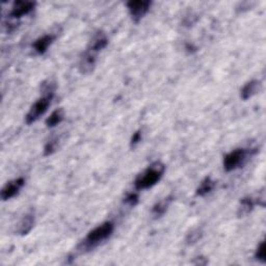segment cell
I'll use <instances>...</instances> for the list:
<instances>
[{"instance_id": "cell-1", "label": "cell", "mask_w": 266, "mask_h": 266, "mask_svg": "<svg viewBox=\"0 0 266 266\" xmlns=\"http://www.w3.org/2000/svg\"><path fill=\"white\" fill-rule=\"evenodd\" d=\"M113 230H114L113 221L111 220L104 221V223H102L98 227L93 229L91 232H88L82 242L79 244L78 250L80 252L91 251L94 247L98 246L100 243L107 240V239L112 235Z\"/></svg>"}, {"instance_id": "cell-2", "label": "cell", "mask_w": 266, "mask_h": 266, "mask_svg": "<svg viewBox=\"0 0 266 266\" xmlns=\"http://www.w3.org/2000/svg\"><path fill=\"white\" fill-rule=\"evenodd\" d=\"M54 91L55 85L52 83L47 84L44 87L43 96H41L40 98L31 105L29 111L26 114L25 117L26 124L31 125L34 122H37L43 114H45L52 102L53 97H54Z\"/></svg>"}, {"instance_id": "cell-3", "label": "cell", "mask_w": 266, "mask_h": 266, "mask_svg": "<svg viewBox=\"0 0 266 266\" xmlns=\"http://www.w3.org/2000/svg\"><path fill=\"white\" fill-rule=\"evenodd\" d=\"M165 172V166L161 162H154L149 165L145 171L137 175L134 180V187L136 190H145L156 185Z\"/></svg>"}, {"instance_id": "cell-4", "label": "cell", "mask_w": 266, "mask_h": 266, "mask_svg": "<svg viewBox=\"0 0 266 266\" xmlns=\"http://www.w3.org/2000/svg\"><path fill=\"white\" fill-rule=\"evenodd\" d=\"M247 151L245 149L239 148L235 149L231 152L228 153L224 157V168L227 172H232L241 167L246 161Z\"/></svg>"}, {"instance_id": "cell-5", "label": "cell", "mask_w": 266, "mask_h": 266, "mask_svg": "<svg viewBox=\"0 0 266 266\" xmlns=\"http://www.w3.org/2000/svg\"><path fill=\"white\" fill-rule=\"evenodd\" d=\"M152 5L151 1H143V0H131L126 3L128 12L132 20L135 23H138L150 11V7Z\"/></svg>"}, {"instance_id": "cell-6", "label": "cell", "mask_w": 266, "mask_h": 266, "mask_svg": "<svg viewBox=\"0 0 266 266\" xmlns=\"http://www.w3.org/2000/svg\"><path fill=\"white\" fill-rule=\"evenodd\" d=\"M35 5H37V3H35L34 1H27V0H19V1H15L8 17L14 20L21 19L22 17L29 15L34 10Z\"/></svg>"}, {"instance_id": "cell-7", "label": "cell", "mask_w": 266, "mask_h": 266, "mask_svg": "<svg viewBox=\"0 0 266 266\" xmlns=\"http://www.w3.org/2000/svg\"><path fill=\"white\" fill-rule=\"evenodd\" d=\"M25 184V179L23 177H19V178H16L14 180H11L7 182L1 190L0 193V197H1L2 201H8L13 199L15 196H17L19 191L22 189V187Z\"/></svg>"}, {"instance_id": "cell-8", "label": "cell", "mask_w": 266, "mask_h": 266, "mask_svg": "<svg viewBox=\"0 0 266 266\" xmlns=\"http://www.w3.org/2000/svg\"><path fill=\"white\" fill-rule=\"evenodd\" d=\"M107 45H108V38H107V35H106V33L103 31H97L93 35V38L90 41V43H88L86 50L94 53V54H98V53Z\"/></svg>"}, {"instance_id": "cell-9", "label": "cell", "mask_w": 266, "mask_h": 266, "mask_svg": "<svg viewBox=\"0 0 266 266\" xmlns=\"http://www.w3.org/2000/svg\"><path fill=\"white\" fill-rule=\"evenodd\" d=\"M35 223V214L34 211L30 210L28 211L27 213H25L23 215V217L20 219L19 223L17 225V229H16V233L19 234L21 236L27 235L34 226Z\"/></svg>"}, {"instance_id": "cell-10", "label": "cell", "mask_w": 266, "mask_h": 266, "mask_svg": "<svg viewBox=\"0 0 266 266\" xmlns=\"http://www.w3.org/2000/svg\"><path fill=\"white\" fill-rule=\"evenodd\" d=\"M97 61V54L85 50V52L82 54L80 61H79V71L82 74H90L93 72L95 69Z\"/></svg>"}, {"instance_id": "cell-11", "label": "cell", "mask_w": 266, "mask_h": 266, "mask_svg": "<svg viewBox=\"0 0 266 266\" xmlns=\"http://www.w3.org/2000/svg\"><path fill=\"white\" fill-rule=\"evenodd\" d=\"M55 35L54 34H45L43 37L39 38L38 40H35L34 43L32 44V48L34 52L39 55H43L44 53H46L48 50L49 46L53 43V41L55 40Z\"/></svg>"}, {"instance_id": "cell-12", "label": "cell", "mask_w": 266, "mask_h": 266, "mask_svg": "<svg viewBox=\"0 0 266 266\" xmlns=\"http://www.w3.org/2000/svg\"><path fill=\"white\" fill-rule=\"evenodd\" d=\"M256 204H258V199H254L253 197H244L240 200L239 206L237 209L238 217H244L250 214L253 211Z\"/></svg>"}, {"instance_id": "cell-13", "label": "cell", "mask_w": 266, "mask_h": 266, "mask_svg": "<svg viewBox=\"0 0 266 266\" xmlns=\"http://www.w3.org/2000/svg\"><path fill=\"white\" fill-rule=\"evenodd\" d=\"M260 86H261V83L258 80H251L249 82H246L240 91L241 99L245 101V100H249L250 98H252L253 96H255L257 93L259 92Z\"/></svg>"}, {"instance_id": "cell-14", "label": "cell", "mask_w": 266, "mask_h": 266, "mask_svg": "<svg viewBox=\"0 0 266 266\" xmlns=\"http://www.w3.org/2000/svg\"><path fill=\"white\" fill-rule=\"evenodd\" d=\"M173 199H174L173 196H168V197L160 200L159 202H157L152 208V215L155 218H159V217H161L162 215H164L168 207H170L171 203L173 202Z\"/></svg>"}, {"instance_id": "cell-15", "label": "cell", "mask_w": 266, "mask_h": 266, "mask_svg": "<svg viewBox=\"0 0 266 266\" xmlns=\"http://www.w3.org/2000/svg\"><path fill=\"white\" fill-rule=\"evenodd\" d=\"M215 187V181L211 179V177H206L202 180L198 188L196 190V194L198 197H205L209 194Z\"/></svg>"}, {"instance_id": "cell-16", "label": "cell", "mask_w": 266, "mask_h": 266, "mask_svg": "<svg viewBox=\"0 0 266 266\" xmlns=\"http://www.w3.org/2000/svg\"><path fill=\"white\" fill-rule=\"evenodd\" d=\"M65 111L63 108H57L53 111L46 120V127L53 128L64 121Z\"/></svg>"}, {"instance_id": "cell-17", "label": "cell", "mask_w": 266, "mask_h": 266, "mask_svg": "<svg viewBox=\"0 0 266 266\" xmlns=\"http://www.w3.org/2000/svg\"><path fill=\"white\" fill-rule=\"evenodd\" d=\"M58 147V139L52 138L44 147V156H50L55 152Z\"/></svg>"}, {"instance_id": "cell-18", "label": "cell", "mask_w": 266, "mask_h": 266, "mask_svg": "<svg viewBox=\"0 0 266 266\" xmlns=\"http://www.w3.org/2000/svg\"><path fill=\"white\" fill-rule=\"evenodd\" d=\"M202 230L201 229H194L192 230L191 232H189L187 234V236H186V239H185V241L187 244H194L196 242L199 241V239H201L202 237Z\"/></svg>"}, {"instance_id": "cell-19", "label": "cell", "mask_w": 266, "mask_h": 266, "mask_svg": "<svg viewBox=\"0 0 266 266\" xmlns=\"http://www.w3.org/2000/svg\"><path fill=\"white\" fill-rule=\"evenodd\" d=\"M265 242L264 241H261L258 245V247H257L256 250V253H255V258L260 261L261 263H265Z\"/></svg>"}, {"instance_id": "cell-20", "label": "cell", "mask_w": 266, "mask_h": 266, "mask_svg": "<svg viewBox=\"0 0 266 266\" xmlns=\"http://www.w3.org/2000/svg\"><path fill=\"white\" fill-rule=\"evenodd\" d=\"M124 203L127 204L129 206H135L138 203V194L135 192L127 193L125 199H124Z\"/></svg>"}, {"instance_id": "cell-21", "label": "cell", "mask_w": 266, "mask_h": 266, "mask_svg": "<svg viewBox=\"0 0 266 266\" xmlns=\"http://www.w3.org/2000/svg\"><path fill=\"white\" fill-rule=\"evenodd\" d=\"M140 140H141V131L138 130V131L133 133V135L131 137V141H130L131 148H134Z\"/></svg>"}]
</instances>
